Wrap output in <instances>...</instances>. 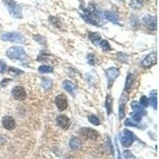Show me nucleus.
Returning <instances> with one entry per match:
<instances>
[{"label":"nucleus","instance_id":"obj_1","mask_svg":"<svg viewBox=\"0 0 159 159\" xmlns=\"http://www.w3.org/2000/svg\"><path fill=\"white\" fill-rule=\"evenodd\" d=\"M81 11L82 13H80L81 18L88 23L96 26H101V20L98 16V14L96 13V8L94 6H92V8L88 7V9L81 8Z\"/></svg>","mask_w":159,"mask_h":159},{"label":"nucleus","instance_id":"obj_2","mask_svg":"<svg viewBox=\"0 0 159 159\" xmlns=\"http://www.w3.org/2000/svg\"><path fill=\"white\" fill-rule=\"evenodd\" d=\"M6 54L8 58L12 60L26 61L27 59V54L24 49L21 46H17V45L8 49L6 52Z\"/></svg>","mask_w":159,"mask_h":159},{"label":"nucleus","instance_id":"obj_3","mask_svg":"<svg viewBox=\"0 0 159 159\" xmlns=\"http://www.w3.org/2000/svg\"><path fill=\"white\" fill-rule=\"evenodd\" d=\"M4 3L13 18L17 19H22V6L17 3L15 0H4Z\"/></svg>","mask_w":159,"mask_h":159},{"label":"nucleus","instance_id":"obj_4","mask_svg":"<svg viewBox=\"0 0 159 159\" xmlns=\"http://www.w3.org/2000/svg\"><path fill=\"white\" fill-rule=\"evenodd\" d=\"M1 39L4 41H10V42H16L22 44L26 41V38L22 33L19 32H6L2 33L1 35Z\"/></svg>","mask_w":159,"mask_h":159},{"label":"nucleus","instance_id":"obj_5","mask_svg":"<svg viewBox=\"0 0 159 159\" xmlns=\"http://www.w3.org/2000/svg\"><path fill=\"white\" fill-rule=\"evenodd\" d=\"M128 98H129L128 93L126 91H123V92L121 95L120 100H119V107H118V116L120 119H122L126 115L125 108H126V104H127Z\"/></svg>","mask_w":159,"mask_h":159},{"label":"nucleus","instance_id":"obj_6","mask_svg":"<svg viewBox=\"0 0 159 159\" xmlns=\"http://www.w3.org/2000/svg\"><path fill=\"white\" fill-rule=\"evenodd\" d=\"M11 94L14 96V98L17 100H25L26 98V92L24 88L22 86H15L11 90Z\"/></svg>","mask_w":159,"mask_h":159},{"label":"nucleus","instance_id":"obj_7","mask_svg":"<svg viewBox=\"0 0 159 159\" xmlns=\"http://www.w3.org/2000/svg\"><path fill=\"white\" fill-rule=\"evenodd\" d=\"M124 136L121 139V143H122V146L125 147H128L132 144L134 141L135 139V135L131 131H130L129 130L125 129L124 130Z\"/></svg>","mask_w":159,"mask_h":159},{"label":"nucleus","instance_id":"obj_8","mask_svg":"<svg viewBox=\"0 0 159 159\" xmlns=\"http://www.w3.org/2000/svg\"><path fill=\"white\" fill-rule=\"evenodd\" d=\"M80 134L85 139H90V140H96L98 137V133L95 130L92 128L84 127L80 129Z\"/></svg>","mask_w":159,"mask_h":159},{"label":"nucleus","instance_id":"obj_9","mask_svg":"<svg viewBox=\"0 0 159 159\" xmlns=\"http://www.w3.org/2000/svg\"><path fill=\"white\" fill-rule=\"evenodd\" d=\"M106 76L108 80L109 87H111L113 82L115 81V80L119 76V70L116 68H110V69L106 70Z\"/></svg>","mask_w":159,"mask_h":159},{"label":"nucleus","instance_id":"obj_10","mask_svg":"<svg viewBox=\"0 0 159 159\" xmlns=\"http://www.w3.org/2000/svg\"><path fill=\"white\" fill-rule=\"evenodd\" d=\"M145 26L150 30H155L157 29V19L151 15H146L143 19Z\"/></svg>","mask_w":159,"mask_h":159},{"label":"nucleus","instance_id":"obj_11","mask_svg":"<svg viewBox=\"0 0 159 159\" xmlns=\"http://www.w3.org/2000/svg\"><path fill=\"white\" fill-rule=\"evenodd\" d=\"M55 104L60 111H63L68 107V100L66 96L63 94L58 95L55 99Z\"/></svg>","mask_w":159,"mask_h":159},{"label":"nucleus","instance_id":"obj_12","mask_svg":"<svg viewBox=\"0 0 159 159\" xmlns=\"http://www.w3.org/2000/svg\"><path fill=\"white\" fill-rule=\"evenodd\" d=\"M157 63V53H150L147 55L142 62V65L145 68H150L152 65H155Z\"/></svg>","mask_w":159,"mask_h":159},{"label":"nucleus","instance_id":"obj_13","mask_svg":"<svg viewBox=\"0 0 159 159\" xmlns=\"http://www.w3.org/2000/svg\"><path fill=\"white\" fill-rule=\"evenodd\" d=\"M56 121H57V123H58V126L61 128H62L63 130H68L71 125L70 119L64 115H58L57 117Z\"/></svg>","mask_w":159,"mask_h":159},{"label":"nucleus","instance_id":"obj_14","mask_svg":"<svg viewBox=\"0 0 159 159\" xmlns=\"http://www.w3.org/2000/svg\"><path fill=\"white\" fill-rule=\"evenodd\" d=\"M2 126L7 131H13L16 127L15 121L11 116H4L2 119Z\"/></svg>","mask_w":159,"mask_h":159},{"label":"nucleus","instance_id":"obj_15","mask_svg":"<svg viewBox=\"0 0 159 159\" xmlns=\"http://www.w3.org/2000/svg\"><path fill=\"white\" fill-rule=\"evenodd\" d=\"M131 108L134 110L135 113H138V114H139V115H146V114L144 108L140 105V104H139V103L136 101H134L131 103Z\"/></svg>","mask_w":159,"mask_h":159},{"label":"nucleus","instance_id":"obj_16","mask_svg":"<svg viewBox=\"0 0 159 159\" xmlns=\"http://www.w3.org/2000/svg\"><path fill=\"white\" fill-rule=\"evenodd\" d=\"M104 17L109 22H112V23H115V24H118V17L116 16V15H115V14L111 12V11H105L104 12Z\"/></svg>","mask_w":159,"mask_h":159},{"label":"nucleus","instance_id":"obj_17","mask_svg":"<svg viewBox=\"0 0 159 159\" xmlns=\"http://www.w3.org/2000/svg\"><path fill=\"white\" fill-rule=\"evenodd\" d=\"M63 87L68 92L71 93L72 95L74 94L75 90H76V86L73 83L69 81V80H65V81L63 82Z\"/></svg>","mask_w":159,"mask_h":159},{"label":"nucleus","instance_id":"obj_18","mask_svg":"<svg viewBox=\"0 0 159 159\" xmlns=\"http://www.w3.org/2000/svg\"><path fill=\"white\" fill-rule=\"evenodd\" d=\"M88 38L90 39L92 43L96 45L101 41V36L98 33H96V32H90L88 33Z\"/></svg>","mask_w":159,"mask_h":159},{"label":"nucleus","instance_id":"obj_19","mask_svg":"<svg viewBox=\"0 0 159 159\" xmlns=\"http://www.w3.org/2000/svg\"><path fill=\"white\" fill-rule=\"evenodd\" d=\"M112 102H113V98L111 95H107V98H106V102H105V107L106 109H107V115H111V111H112Z\"/></svg>","mask_w":159,"mask_h":159},{"label":"nucleus","instance_id":"obj_20","mask_svg":"<svg viewBox=\"0 0 159 159\" xmlns=\"http://www.w3.org/2000/svg\"><path fill=\"white\" fill-rule=\"evenodd\" d=\"M69 146L73 150H79V149L81 148V142L77 138H72L70 140Z\"/></svg>","mask_w":159,"mask_h":159},{"label":"nucleus","instance_id":"obj_21","mask_svg":"<svg viewBox=\"0 0 159 159\" xmlns=\"http://www.w3.org/2000/svg\"><path fill=\"white\" fill-rule=\"evenodd\" d=\"M41 87L45 89V90H49L52 88L53 86V80L49 78H43L41 80Z\"/></svg>","mask_w":159,"mask_h":159},{"label":"nucleus","instance_id":"obj_22","mask_svg":"<svg viewBox=\"0 0 159 159\" xmlns=\"http://www.w3.org/2000/svg\"><path fill=\"white\" fill-rule=\"evenodd\" d=\"M144 0H131L130 1V5L134 9H140L143 6Z\"/></svg>","mask_w":159,"mask_h":159},{"label":"nucleus","instance_id":"obj_23","mask_svg":"<svg viewBox=\"0 0 159 159\" xmlns=\"http://www.w3.org/2000/svg\"><path fill=\"white\" fill-rule=\"evenodd\" d=\"M135 81V76H134L132 73H129L127 76V80H126V84H125V90L127 89H129L131 87L132 84L134 83Z\"/></svg>","mask_w":159,"mask_h":159},{"label":"nucleus","instance_id":"obj_24","mask_svg":"<svg viewBox=\"0 0 159 159\" xmlns=\"http://www.w3.org/2000/svg\"><path fill=\"white\" fill-rule=\"evenodd\" d=\"M38 71L41 73H49V72H54V68L49 65H41L38 68Z\"/></svg>","mask_w":159,"mask_h":159},{"label":"nucleus","instance_id":"obj_25","mask_svg":"<svg viewBox=\"0 0 159 159\" xmlns=\"http://www.w3.org/2000/svg\"><path fill=\"white\" fill-rule=\"evenodd\" d=\"M49 19L50 22H51V23H52L55 27L61 28V22L58 18H56V17H54V16H50L49 18Z\"/></svg>","mask_w":159,"mask_h":159},{"label":"nucleus","instance_id":"obj_26","mask_svg":"<svg viewBox=\"0 0 159 159\" xmlns=\"http://www.w3.org/2000/svg\"><path fill=\"white\" fill-rule=\"evenodd\" d=\"M88 121L92 124L95 125V126H99L100 125V119L96 115H92L88 117Z\"/></svg>","mask_w":159,"mask_h":159},{"label":"nucleus","instance_id":"obj_27","mask_svg":"<svg viewBox=\"0 0 159 159\" xmlns=\"http://www.w3.org/2000/svg\"><path fill=\"white\" fill-rule=\"evenodd\" d=\"M100 45L101 47V49L104 51H108V50L111 49V45L108 43V41H106V40H103V41H100Z\"/></svg>","mask_w":159,"mask_h":159},{"label":"nucleus","instance_id":"obj_28","mask_svg":"<svg viewBox=\"0 0 159 159\" xmlns=\"http://www.w3.org/2000/svg\"><path fill=\"white\" fill-rule=\"evenodd\" d=\"M148 102L154 107V109H157V95H154V96H151V97L148 100Z\"/></svg>","mask_w":159,"mask_h":159},{"label":"nucleus","instance_id":"obj_29","mask_svg":"<svg viewBox=\"0 0 159 159\" xmlns=\"http://www.w3.org/2000/svg\"><path fill=\"white\" fill-rule=\"evenodd\" d=\"M88 61L91 65H95L96 64V58L92 54H90L88 55Z\"/></svg>","mask_w":159,"mask_h":159},{"label":"nucleus","instance_id":"obj_30","mask_svg":"<svg viewBox=\"0 0 159 159\" xmlns=\"http://www.w3.org/2000/svg\"><path fill=\"white\" fill-rule=\"evenodd\" d=\"M118 60L119 61H122V62H127L128 57H127V55H126L125 54H122V53H118Z\"/></svg>","mask_w":159,"mask_h":159},{"label":"nucleus","instance_id":"obj_31","mask_svg":"<svg viewBox=\"0 0 159 159\" xmlns=\"http://www.w3.org/2000/svg\"><path fill=\"white\" fill-rule=\"evenodd\" d=\"M140 104L142 106H143V107H147L148 106V104H149V102H148V99L146 98V96H143L142 97L140 98Z\"/></svg>","mask_w":159,"mask_h":159},{"label":"nucleus","instance_id":"obj_32","mask_svg":"<svg viewBox=\"0 0 159 159\" xmlns=\"http://www.w3.org/2000/svg\"><path fill=\"white\" fill-rule=\"evenodd\" d=\"M131 115L132 116V118H133V120H135V122H141L142 120V115L138 114V113H134V114H131Z\"/></svg>","mask_w":159,"mask_h":159},{"label":"nucleus","instance_id":"obj_33","mask_svg":"<svg viewBox=\"0 0 159 159\" xmlns=\"http://www.w3.org/2000/svg\"><path fill=\"white\" fill-rule=\"evenodd\" d=\"M7 69V65L5 62L0 61V73H4Z\"/></svg>","mask_w":159,"mask_h":159},{"label":"nucleus","instance_id":"obj_34","mask_svg":"<svg viewBox=\"0 0 159 159\" xmlns=\"http://www.w3.org/2000/svg\"><path fill=\"white\" fill-rule=\"evenodd\" d=\"M9 72L11 73V75H14V76H15V75L20 74L19 72H22V71L19 70V69H15V68H12V67H11V68L9 69Z\"/></svg>","mask_w":159,"mask_h":159},{"label":"nucleus","instance_id":"obj_35","mask_svg":"<svg viewBox=\"0 0 159 159\" xmlns=\"http://www.w3.org/2000/svg\"><path fill=\"white\" fill-rule=\"evenodd\" d=\"M124 124L126 125V126H130V127H137V124L135 123V122H132L130 118H127L125 122H124Z\"/></svg>","mask_w":159,"mask_h":159},{"label":"nucleus","instance_id":"obj_36","mask_svg":"<svg viewBox=\"0 0 159 159\" xmlns=\"http://www.w3.org/2000/svg\"><path fill=\"white\" fill-rule=\"evenodd\" d=\"M11 81V79H3L2 81H1L0 84H1L2 87H6V85H7Z\"/></svg>","mask_w":159,"mask_h":159}]
</instances>
